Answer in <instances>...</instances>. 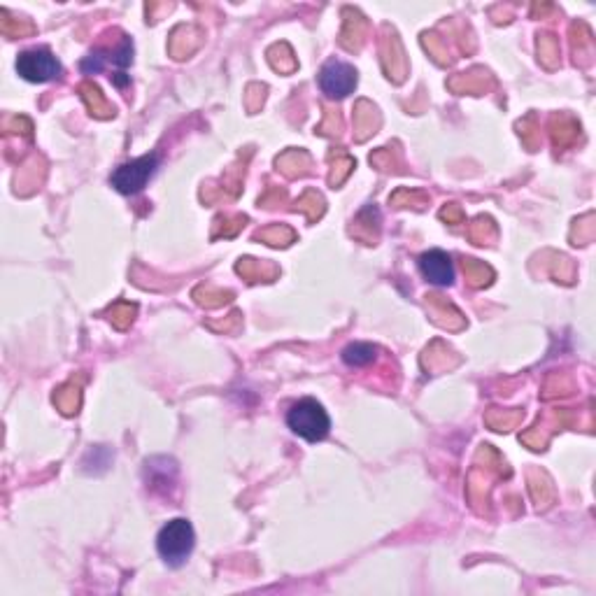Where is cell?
<instances>
[{"label": "cell", "instance_id": "cell-1", "mask_svg": "<svg viewBox=\"0 0 596 596\" xmlns=\"http://www.w3.org/2000/svg\"><path fill=\"white\" fill-rule=\"evenodd\" d=\"M194 548H196V531L191 527V522L184 520V517L170 520L166 527H161L159 536H156V550H159L163 562L173 566V569L187 564V559L191 557Z\"/></svg>", "mask_w": 596, "mask_h": 596}, {"label": "cell", "instance_id": "cell-2", "mask_svg": "<svg viewBox=\"0 0 596 596\" xmlns=\"http://www.w3.org/2000/svg\"><path fill=\"white\" fill-rule=\"evenodd\" d=\"M287 427L308 443H319L329 436L331 417L315 399L296 401L287 413Z\"/></svg>", "mask_w": 596, "mask_h": 596}, {"label": "cell", "instance_id": "cell-3", "mask_svg": "<svg viewBox=\"0 0 596 596\" xmlns=\"http://www.w3.org/2000/svg\"><path fill=\"white\" fill-rule=\"evenodd\" d=\"M156 168H159V154H145L140 156V159L122 163V166L110 175V184L124 196L140 194V191L147 187V182L154 177Z\"/></svg>", "mask_w": 596, "mask_h": 596}, {"label": "cell", "instance_id": "cell-4", "mask_svg": "<svg viewBox=\"0 0 596 596\" xmlns=\"http://www.w3.org/2000/svg\"><path fill=\"white\" fill-rule=\"evenodd\" d=\"M17 73L24 77L26 82L45 84L52 82L61 75V63L56 56L45 47L26 49L17 56Z\"/></svg>", "mask_w": 596, "mask_h": 596}, {"label": "cell", "instance_id": "cell-5", "mask_svg": "<svg viewBox=\"0 0 596 596\" xmlns=\"http://www.w3.org/2000/svg\"><path fill=\"white\" fill-rule=\"evenodd\" d=\"M357 84H359L357 70L345 61L331 59L324 63L322 70H319V89H322V94H326L329 98H336V101L354 94Z\"/></svg>", "mask_w": 596, "mask_h": 596}, {"label": "cell", "instance_id": "cell-6", "mask_svg": "<svg viewBox=\"0 0 596 596\" xmlns=\"http://www.w3.org/2000/svg\"><path fill=\"white\" fill-rule=\"evenodd\" d=\"M112 63V66L119 68V70H126L133 63V42L131 38H126L122 35V40H119V45L115 49H94L87 59L82 61V73L87 75H96L105 70Z\"/></svg>", "mask_w": 596, "mask_h": 596}, {"label": "cell", "instance_id": "cell-7", "mask_svg": "<svg viewBox=\"0 0 596 596\" xmlns=\"http://www.w3.org/2000/svg\"><path fill=\"white\" fill-rule=\"evenodd\" d=\"M417 264H420V273L424 275V280H429L431 285L450 287L454 282L452 257L443 250L424 252Z\"/></svg>", "mask_w": 596, "mask_h": 596}, {"label": "cell", "instance_id": "cell-8", "mask_svg": "<svg viewBox=\"0 0 596 596\" xmlns=\"http://www.w3.org/2000/svg\"><path fill=\"white\" fill-rule=\"evenodd\" d=\"M378 347L371 345V343H350L345 347L343 352H340V357L347 366L352 368H364L368 364H373L375 359H378Z\"/></svg>", "mask_w": 596, "mask_h": 596}]
</instances>
